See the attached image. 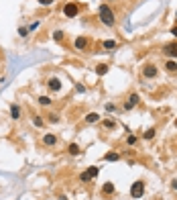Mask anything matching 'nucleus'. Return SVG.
<instances>
[{
  "label": "nucleus",
  "mask_w": 177,
  "mask_h": 200,
  "mask_svg": "<svg viewBox=\"0 0 177 200\" xmlns=\"http://www.w3.org/2000/svg\"><path fill=\"white\" fill-rule=\"evenodd\" d=\"M98 16H100V21L106 27H114V12L110 10L108 4H100L98 6Z\"/></svg>",
  "instance_id": "1"
},
{
  "label": "nucleus",
  "mask_w": 177,
  "mask_h": 200,
  "mask_svg": "<svg viewBox=\"0 0 177 200\" xmlns=\"http://www.w3.org/2000/svg\"><path fill=\"white\" fill-rule=\"evenodd\" d=\"M63 14H65V16H69V19H73V16H77V14H80V6H77L75 2H67V4L63 6Z\"/></svg>",
  "instance_id": "2"
},
{
  "label": "nucleus",
  "mask_w": 177,
  "mask_h": 200,
  "mask_svg": "<svg viewBox=\"0 0 177 200\" xmlns=\"http://www.w3.org/2000/svg\"><path fill=\"white\" fill-rule=\"evenodd\" d=\"M98 174H100V167H98V165H92V167H88L82 176H80V180H82V182H90V180L96 178Z\"/></svg>",
  "instance_id": "3"
},
{
  "label": "nucleus",
  "mask_w": 177,
  "mask_h": 200,
  "mask_svg": "<svg viewBox=\"0 0 177 200\" xmlns=\"http://www.w3.org/2000/svg\"><path fill=\"white\" fill-rule=\"evenodd\" d=\"M142 192H145V182H134L132 188H130V196L132 198H141Z\"/></svg>",
  "instance_id": "4"
},
{
  "label": "nucleus",
  "mask_w": 177,
  "mask_h": 200,
  "mask_svg": "<svg viewBox=\"0 0 177 200\" xmlns=\"http://www.w3.org/2000/svg\"><path fill=\"white\" fill-rule=\"evenodd\" d=\"M163 53L167 57H177V43H167L163 45Z\"/></svg>",
  "instance_id": "5"
},
{
  "label": "nucleus",
  "mask_w": 177,
  "mask_h": 200,
  "mask_svg": "<svg viewBox=\"0 0 177 200\" xmlns=\"http://www.w3.org/2000/svg\"><path fill=\"white\" fill-rule=\"evenodd\" d=\"M136 104H139V94H130L128 100L124 102V108H126V110H130V108H134Z\"/></svg>",
  "instance_id": "6"
},
{
  "label": "nucleus",
  "mask_w": 177,
  "mask_h": 200,
  "mask_svg": "<svg viewBox=\"0 0 177 200\" xmlns=\"http://www.w3.org/2000/svg\"><path fill=\"white\" fill-rule=\"evenodd\" d=\"M142 76H145V78H155V76H157V68L151 65V63L145 65V68H142Z\"/></svg>",
  "instance_id": "7"
},
{
  "label": "nucleus",
  "mask_w": 177,
  "mask_h": 200,
  "mask_svg": "<svg viewBox=\"0 0 177 200\" xmlns=\"http://www.w3.org/2000/svg\"><path fill=\"white\" fill-rule=\"evenodd\" d=\"M47 86L51 88V90H53V92H59V90H61V82H59L57 78H49Z\"/></svg>",
  "instance_id": "8"
},
{
  "label": "nucleus",
  "mask_w": 177,
  "mask_h": 200,
  "mask_svg": "<svg viewBox=\"0 0 177 200\" xmlns=\"http://www.w3.org/2000/svg\"><path fill=\"white\" fill-rule=\"evenodd\" d=\"M86 47H88V39H86V37H77V39H75V49L83 51Z\"/></svg>",
  "instance_id": "9"
},
{
  "label": "nucleus",
  "mask_w": 177,
  "mask_h": 200,
  "mask_svg": "<svg viewBox=\"0 0 177 200\" xmlns=\"http://www.w3.org/2000/svg\"><path fill=\"white\" fill-rule=\"evenodd\" d=\"M43 143H45V145H55V143H57V137L51 135V133H47V135L43 137Z\"/></svg>",
  "instance_id": "10"
},
{
  "label": "nucleus",
  "mask_w": 177,
  "mask_h": 200,
  "mask_svg": "<svg viewBox=\"0 0 177 200\" xmlns=\"http://www.w3.org/2000/svg\"><path fill=\"white\" fill-rule=\"evenodd\" d=\"M67 151H69V155H80L82 149H80V145H77V143H71L69 147H67Z\"/></svg>",
  "instance_id": "11"
},
{
  "label": "nucleus",
  "mask_w": 177,
  "mask_h": 200,
  "mask_svg": "<svg viewBox=\"0 0 177 200\" xmlns=\"http://www.w3.org/2000/svg\"><path fill=\"white\" fill-rule=\"evenodd\" d=\"M10 117H12V118H18V117H21V108H18L16 104L10 106Z\"/></svg>",
  "instance_id": "12"
},
{
  "label": "nucleus",
  "mask_w": 177,
  "mask_h": 200,
  "mask_svg": "<svg viewBox=\"0 0 177 200\" xmlns=\"http://www.w3.org/2000/svg\"><path fill=\"white\" fill-rule=\"evenodd\" d=\"M118 157H120V155H118V153H114V151H110V153H106V155H104V159H106V161H118Z\"/></svg>",
  "instance_id": "13"
},
{
  "label": "nucleus",
  "mask_w": 177,
  "mask_h": 200,
  "mask_svg": "<svg viewBox=\"0 0 177 200\" xmlns=\"http://www.w3.org/2000/svg\"><path fill=\"white\" fill-rule=\"evenodd\" d=\"M98 112H90V114H88V117H86V123H90V125H92V123H98Z\"/></svg>",
  "instance_id": "14"
},
{
  "label": "nucleus",
  "mask_w": 177,
  "mask_h": 200,
  "mask_svg": "<svg viewBox=\"0 0 177 200\" xmlns=\"http://www.w3.org/2000/svg\"><path fill=\"white\" fill-rule=\"evenodd\" d=\"M102 192H104V194H112V192H114V184H112V182H106L104 188H102Z\"/></svg>",
  "instance_id": "15"
},
{
  "label": "nucleus",
  "mask_w": 177,
  "mask_h": 200,
  "mask_svg": "<svg viewBox=\"0 0 177 200\" xmlns=\"http://www.w3.org/2000/svg\"><path fill=\"white\" fill-rule=\"evenodd\" d=\"M96 71H98L100 76H104V74L108 71V65H106V63H100V65H96Z\"/></svg>",
  "instance_id": "16"
},
{
  "label": "nucleus",
  "mask_w": 177,
  "mask_h": 200,
  "mask_svg": "<svg viewBox=\"0 0 177 200\" xmlns=\"http://www.w3.org/2000/svg\"><path fill=\"white\" fill-rule=\"evenodd\" d=\"M104 47H106V49H116L118 43H116V41H112V39H108V41H104Z\"/></svg>",
  "instance_id": "17"
},
{
  "label": "nucleus",
  "mask_w": 177,
  "mask_h": 200,
  "mask_svg": "<svg viewBox=\"0 0 177 200\" xmlns=\"http://www.w3.org/2000/svg\"><path fill=\"white\" fill-rule=\"evenodd\" d=\"M39 102H41L43 106H49V104H51V98H49V96H41V98H39Z\"/></svg>",
  "instance_id": "18"
},
{
  "label": "nucleus",
  "mask_w": 177,
  "mask_h": 200,
  "mask_svg": "<svg viewBox=\"0 0 177 200\" xmlns=\"http://www.w3.org/2000/svg\"><path fill=\"white\" fill-rule=\"evenodd\" d=\"M165 68H167V71H175L177 70V63H175V61H167Z\"/></svg>",
  "instance_id": "19"
},
{
  "label": "nucleus",
  "mask_w": 177,
  "mask_h": 200,
  "mask_svg": "<svg viewBox=\"0 0 177 200\" xmlns=\"http://www.w3.org/2000/svg\"><path fill=\"white\" fill-rule=\"evenodd\" d=\"M53 39H55V41H63V31H55V33H53Z\"/></svg>",
  "instance_id": "20"
},
{
  "label": "nucleus",
  "mask_w": 177,
  "mask_h": 200,
  "mask_svg": "<svg viewBox=\"0 0 177 200\" xmlns=\"http://www.w3.org/2000/svg\"><path fill=\"white\" fill-rule=\"evenodd\" d=\"M104 127H106V129H114V127H116V123L108 118V120H104Z\"/></svg>",
  "instance_id": "21"
},
{
  "label": "nucleus",
  "mask_w": 177,
  "mask_h": 200,
  "mask_svg": "<svg viewBox=\"0 0 177 200\" xmlns=\"http://www.w3.org/2000/svg\"><path fill=\"white\" fill-rule=\"evenodd\" d=\"M142 137H145V139H153V137H155V129H149Z\"/></svg>",
  "instance_id": "22"
},
{
  "label": "nucleus",
  "mask_w": 177,
  "mask_h": 200,
  "mask_svg": "<svg viewBox=\"0 0 177 200\" xmlns=\"http://www.w3.org/2000/svg\"><path fill=\"white\" fill-rule=\"evenodd\" d=\"M126 143H128V145H134V143H136V137H134V135H128V137H126Z\"/></svg>",
  "instance_id": "23"
},
{
  "label": "nucleus",
  "mask_w": 177,
  "mask_h": 200,
  "mask_svg": "<svg viewBox=\"0 0 177 200\" xmlns=\"http://www.w3.org/2000/svg\"><path fill=\"white\" fill-rule=\"evenodd\" d=\"M55 0H39V4H43V6H51Z\"/></svg>",
  "instance_id": "24"
},
{
  "label": "nucleus",
  "mask_w": 177,
  "mask_h": 200,
  "mask_svg": "<svg viewBox=\"0 0 177 200\" xmlns=\"http://www.w3.org/2000/svg\"><path fill=\"white\" fill-rule=\"evenodd\" d=\"M35 125H37V127H43V118H41V117H35Z\"/></svg>",
  "instance_id": "25"
},
{
  "label": "nucleus",
  "mask_w": 177,
  "mask_h": 200,
  "mask_svg": "<svg viewBox=\"0 0 177 200\" xmlns=\"http://www.w3.org/2000/svg\"><path fill=\"white\" fill-rule=\"evenodd\" d=\"M49 117H51V123H57V120H59L57 114H49Z\"/></svg>",
  "instance_id": "26"
},
{
  "label": "nucleus",
  "mask_w": 177,
  "mask_h": 200,
  "mask_svg": "<svg viewBox=\"0 0 177 200\" xmlns=\"http://www.w3.org/2000/svg\"><path fill=\"white\" fill-rule=\"evenodd\" d=\"M27 33H29V29H24L23 27V29H21V37H27Z\"/></svg>",
  "instance_id": "27"
},
{
  "label": "nucleus",
  "mask_w": 177,
  "mask_h": 200,
  "mask_svg": "<svg viewBox=\"0 0 177 200\" xmlns=\"http://www.w3.org/2000/svg\"><path fill=\"white\" fill-rule=\"evenodd\" d=\"M171 33H173V35L177 37V27H173V29H171Z\"/></svg>",
  "instance_id": "28"
},
{
  "label": "nucleus",
  "mask_w": 177,
  "mask_h": 200,
  "mask_svg": "<svg viewBox=\"0 0 177 200\" xmlns=\"http://www.w3.org/2000/svg\"><path fill=\"white\" fill-rule=\"evenodd\" d=\"M173 190H177V180H175V182H173Z\"/></svg>",
  "instance_id": "29"
},
{
  "label": "nucleus",
  "mask_w": 177,
  "mask_h": 200,
  "mask_svg": "<svg viewBox=\"0 0 177 200\" xmlns=\"http://www.w3.org/2000/svg\"><path fill=\"white\" fill-rule=\"evenodd\" d=\"M175 127H177V120H175Z\"/></svg>",
  "instance_id": "30"
}]
</instances>
